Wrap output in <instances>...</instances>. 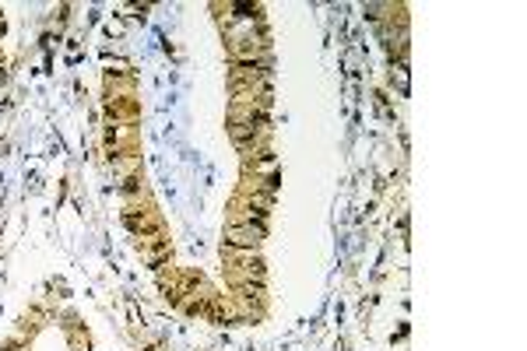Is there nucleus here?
Listing matches in <instances>:
<instances>
[{
  "label": "nucleus",
  "mask_w": 527,
  "mask_h": 351,
  "mask_svg": "<svg viewBox=\"0 0 527 351\" xmlns=\"http://www.w3.org/2000/svg\"><path fill=\"white\" fill-rule=\"evenodd\" d=\"M225 239H229V246L253 250V246H260V239H264V225H260V221H236V225H229Z\"/></svg>",
  "instance_id": "f257e3e1"
}]
</instances>
